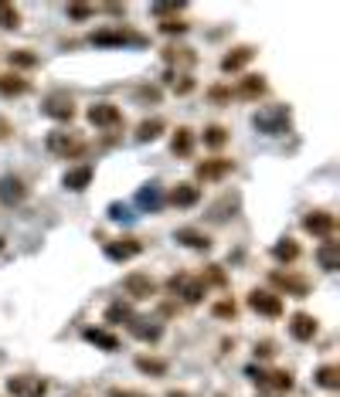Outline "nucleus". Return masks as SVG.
Here are the masks:
<instances>
[{"instance_id":"35","label":"nucleus","mask_w":340,"mask_h":397,"mask_svg":"<svg viewBox=\"0 0 340 397\" xmlns=\"http://www.w3.org/2000/svg\"><path fill=\"white\" fill-rule=\"evenodd\" d=\"M95 14V7H89V4H68V18L75 20H89Z\"/></svg>"},{"instance_id":"20","label":"nucleus","mask_w":340,"mask_h":397,"mask_svg":"<svg viewBox=\"0 0 340 397\" xmlns=\"http://www.w3.org/2000/svg\"><path fill=\"white\" fill-rule=\"evenodd\" d=\"M317 262L323 272H337L340 268V241H323L317 251Z\"/></svg>"},{"instance_id":"4","label":"nucleus","mask_w":340,"mask_h":397,"mask_svg":"<svg viewBox=\"0 0 340 397\" xmlns=\"http://www.w3.org/2000/svg\"><path fill=\"white\" fill-rule=\"evenodd\" d=\"M252 122H255V130L265 132V136H279V132L289 130V113H286L283 106H276V109H262Z\"/></svg>"},{"instance_id":"7","label":"nucleus","mask_w":340,"mask_h":397,"mask_svg":"<svg viewBox=\"0 0 340 397\" xmlns=\"http://www.w3.org/2000/svg\"><path fill=\"white\" fill-rule=\"evenodd\" d=\"M85 115H89V122L99 126V130H116L123 122V113H119V106H113V102H95V106H89Z\"/></svg>"},{"instance_id":"24","label":"nucleus","mask_w":340,"mask_h":397,"mask_svg":"<svg viewBox=\"0 0 340 397\" xmlns=\"http://www.w3.org/2000/svg\"><path fill=\"white\" fill-rule=\"evenodd\" d=\"M262 92H265L262 75H245L242 82H238V89H235V95H242V99H259Z\"/></svg>"},{"instance_id":"44","label":"nucleus","mask_w":340,"mask_h":397,"mask_svg":"<svg viewBox=\"0 0 340 397\" xmlns=\"http://www.w3.org/2000/svg\"><path fill=\"white\" fill-rule=\"evenodd\" d=\"M255 353H259V357H272V353H276V350H272V343H262V346H259V350H255Z\"/></svg>"},{"instance_id":"33","label":"nucleus","mask_w":340,"mask_h":397,"mask_svg":"<svg viewBox=\"0 0 340 397\" xmlns=\"http://www.w3.org/2000/svg\"><path fill=\"white\" fill-rule=\"evenodd\" d=\"M225 143H228L225 126H208V130H205V146H211V150H221Z\"/></svg>"},{"instance_id":"12","label":"nucleus","mask_w":340,"mask_h":397,"mask_svg":"<svg viewBox=\"0 0 340 397\" xmlns=\"http://www.w3.org/2000/svg\"><path fill=\"white\" fill-rule=\"evenodd\" d=\"M143 251V241H136V238H119V241H109L106 245V255L113 258V262H130Z\"/></svg>"},{"instance_id":"42","label":"nucleus","mask_w":340,"mask_h":397,"mask_svg":"<svg viewBox=\"0 0 340 397\" xmlns=\"http://www.w3.org/2000/svg\"><path fill=\"white\" fill-rule=\"evenodd\" d=\"M109 397H150V394H143V391H126V387H113Z\"/></svg>"},{"instance_id":"10","label":"nucleus","mask_w":340,"mask_h":397,"mask_svg":"<svg viewBox=\"0 0 340 397\" xmlns=\"http://www.w3.org/2000/svg\"><path fill=\"white\" fill-rule=\"evenodd\" d=\"M123 289H126V296L133 299H150L153 292H157V282H153L150 275H143V272H133L123 279Z\"/></svg>"},{"instance_id":"46","label":"nucleus","mask_w":340,"mask_h":397,"mask_svg":"<svg viewBox=\"0 0 340 397\" xmlns=\"http://www.w3.org/2000/svg\"><path fill=\"white\" fill-rule=\"evenodd\" d=\"M167 397H188V394H181V391H170V394Z\"/></svg>"},{"instance_id":"6","label":"nucleus","mask_w":340,"mask_h":397,"mask_svg":"<svg viewBox=\"0 0 340 397\" xmlns=\"http://www.w3.org/2000/svg\"><path fill=\"white\" fill-rule=\"evenodd\" d=\"M41 113L48 115V119H58V122H72V115H75V102H72L65 92H51L48 99H44Z\"/></svg>"},{"instance_id":"21","label":"nucleus","mask_w":340,"mask_h":397,"mask_svg":"<svg viewBox=\"0 0 340 397\" xmlns=\"http://www.w3.org/2000/svg\"><path fill=\"white\" fill-rule=\"evenodd\" d=\"M228 170H231V160H221V156L198 163V177H201V180H218V177H225Z\"/></svg>"},{"instance_id":"38","label":"nucleus","mask_w":340,"mask_h":397,"mask_svg":"<svg viewBox=\"0 0 340 397\" xmlns=\"http://www.w3.org/2000/svg\"><path fill=\"white\" fill-rule=\"evenodd\" d=\"M160 31H164V34H184V31H188V24H184V20H164V24H160Z\"/></svg>"},{"instance_id":"32","label":"nucleus","mask_w":340,"mask_h":397,"mask_svg":"<svg viewBox=\"0 0 340 397\" xmlns=\"http://www.w3.org/2000/svg\"><path fill=\"white\" fill-rule=\"evenodd\" d=\"M133 320V305L130 303H113L106 309V322H130Z\"/></svg>"},{"instance_id":"1","label":"nucleus","mask_w":340,"mask_h":397,"mask_svg":"<svg viewBox=\"0 0 340 397\" xmlns=\"http://www.w3.org/2000/svg\"><path fill=\"white\" fill-rule=\"evenodd\" d=\"M89 44H95V48H126V44H147V38L136 34V31H123V27H102V31H92Z\"/></svg>"},{"instance_id":"34","label":"nucleus","mask_w":340,"mask_h":397,"mask_svg":"<svg viewBox=\"0 0 340 397\" xmlns=\"http://www.w3.org/2000/svg\"><path fill=\"white\" fill-rule=\"evenodd\" d=\"M136 204H140V208H160V190L157 187H143L140 190V194H136Z\"/></svg>"},{"instance_id":"30","label":"nucleus","mask_w":340,"mask_h":397,"mask_svg":"<svg viewBox=\"0 0 340 397\" xmlns=\"http://www.w3.org/2000/svg\"><path fill=\"white\" fill-rule=\"evenodd\" d=\"M18 24H20V11L11 0H0V27L11 31V27H18Z\"/></svg>"},{"instance_id":"18","label":"nucleus","mask_w":340,"mask_h":397,"mask_svg":"<svg viewBox=\"0 0 340 397\" xmlns=\"http://www.w3.org/2000/svg\"><path fill=\"white\" fill-rule=\"evenodd\" d=\"M177 241L184 248H190V251H208L211 248V238L205 231H198V227H181L177 231Z\"/></svg>"},{"instance_id":"14","label":"nucleus","mask_w":340,"mask_h":397,"mask_svg":"<svg viewBox=\"0 0 340 397\" xmlns=\"http://www.w3.org/2000/svg\"><path fill=\"white\" fill-rule=\"evenodd\" d=\"M126 326H130L133 336H136V340H143V343H157L160 336H164V326H160V322H153V320H140V316H133Z\"/></svg>"},{"instance_id":"19","label":"nucleus","mask_w":340,"mask_h":397,"mask_svg":"<svg viewBox=\"0 0 340 397\" xmlns=\"http://www.w3.org/2000/svg\"><path fill=\"white\" fill-rule=\"evenodd\" d=\"M61 184H65V187L68 190H85L89 187V184H92V167H89V163H82V167H72V170L65 173V180H61Z\"/></svg>"},{"instance_id":"45","label":"nucleus","mask_w":340,"mask_h":397,"mask_svg":"<svg viewBox=\"0 0 340 397\" xmlns=\"http://www.w3.org/2000/svg\"><path fill=\"white\" fill-rule=\"evenodd\" d=\"M7 136H11V126H7V122L0 119V139H7Z\"/></svg>"},{"instance_id":"9","label":"nucleus","mask_w":340,"mask_h":397,"mask_svg":"<svg viewBox=\"0 0 340 397\" xmlns=\"http://www.w3.org/2000/svg\"><path fill=\"white\" fill-rule=\"evenodd\" d=\"M303 227H306L310 234H320V238L330 241V234H334L337 221H334V214H330V210H310V214L303 218Z\"/></svg>"},{"instance_id":"23","label":"nucleus","mask_w":340,"mask_h":397,"mask_svg":"<svg viewBox=\"0 0 340 397\" xmlns=\"http://www.w3.org/2000/svg\"><path fill=\"white\" fill-rule=\"evenodd\" d=\"M28 92V78L18 75V72H7V75H0V95L4 99H14V95H24Z\"/></svg>"},{"instance_id":"31","label":"nucleus","mask_w":340,"mask_h":397,"mask_svg":"<svg viewBox=\"0 0 340 397\" xmlns=\"http://www.w3.org/2000/svg\"><path fill=\"white\" fill-rule=\"evenodd\" d=\"M272 255H276L279 262H296V258H300V245H296L293 238H283L279 245L272 248Z\"/></svg>"},{"instance_id":"3","label":"nucleus","mask_w":340,"mask_h":397,"mask_svg":"<svg viewBox=\"0 0 340 397\" xmlns=\"http://www.w3.org/2000/svg\"><path fill=\"white\" fill-rule=\"evenodd\" d=\"M48 150L61 156V160H75L85 153V139H78L75 132H48Z\"/></svg>"},{"instance_id":"27","label":"nucleus","mask_w":340,"mask_h":397,"mask_svg":"<svg viewBox=\"0 0 340 397\" xmlns=\"http://www.w3.org/2000/svg\"><path fill=\"white\" fill-rule=\"evenodd\" d=\"M170 150L177 153V156H190V150H194V132H190L188 126H181V130L174 132V143H170Z\"/></svg>"},{"instance_id":"36","label":"nucleus","mask_w":340,"mask_h":397,"mask_svg":"<svg viewBox=\"0 0 340 397\" xmlns=\"http://www.w3.org/2000/svg\"><path fill=\"white\" fill-rule=\"evenodd\" d=\"M11 65H18V68H31V65H35V61H38V58L31 55V51H11Z\"/></svg>"},{"instance_id":"43","label":"nucleus","mask_w":340,"mask_h":397,"mask_svg":"<svg viewBox=\"0 0 340 397\" xmlns=\"http://www.w3.org/2000/svg\"><path fill=\"white\" fill-rule=\"evenodd\" d=\"M140 99H153V102H157V99H160V89H140Z\"/></svg>"},{"instance_id":"5","label":"nucleus","mask_w":340,"mask_h":397,"mask_svg":"<svg viewBox=\"0 0 340 397\" xmlns=\"http://www.w3.org/2000/svg\"><path fill=\"white\" fill-rule=\"evenodd\" d=\"M7 391L14 397H44L48 394V380L35 377V374H18V377L7 380Z\"/></svg>"},{"instance_id":"11","label":"nucleus","mask_w":340,"mask_h":397,"mask_svg":"<svg viewBox=\"0 0 340 397\" xmlns=\"http://www.w3.org/2000/svg\"><path fill=\"white\" fill-rule=\"evenodd\" d=\"M252 374V380L255 384H262V387H269V391H279V394H286V391H293V374L289 370H272V374H255V370H248Z\"/></svg>"},{"instance_id":"25","label":"nucleus","mask_w":340,"mask_h":397,"mask_svg":"<svg viewBox=\"0 0 340 397\" xmlns=\"http://www.w3.org/2000/svg\"><path fill=\"white\" fill-rule=\"evenodd\" d=\"M313 380L320 384L323 391H337V387H340V367H334V363H323L320 370L313 374Z\"/></svg>"},{"instance_id":"16","label":"nucleus","mask_w":340,"mask_h":397,"mask_svg":"<svg viewBox=\"0 0 340 397\" xmlns=\"http://www.w3.org/2000/svg\"><path fill=\"white\" fill-rule=\"evenodd\" d=\"M252 58H255V48H248V44H238V48H231V51L221 58V72H238V68H245Z\"/></svg>"},{"instance_id":"39","label":"nucleus","mask_w":340,"mask_h":397,"mask_svg":"<svg viewBox=\"0 0 340 397\" xmlns=\"http://www.w3.org/2000/svg\"><path fill=\"white\" fill-rule=\"evenodd\" d=\"M167 61H188V65H190V61H194V55H190L188 48H170V51H167Z\"/></svg>"},{"instance_id":"41","label":"nucleus","mask_w":340,"mask_h":397,"mask_svg":"<svg viewBox=\"0 0 340 397\" xmlns=\"http://www.w3.org/2000/svg\"><path fill=\"white\" fill-rule=\"evenodd\" d=\"M170 78H174V75H170ZM190 89H194V82H190L188 75H181V82H174V92H177V95H188Z\"/></svg>"},{"instance_id":"22","label":"nucleus","mask_w":340,"mask_h":397,"mask_svg":"<svg viewBox=\"0 0 340 397\" xmlns=\"http://www.w3.org/2000/svg\"><path fill=\"white\" fill-rule=\"evenodd\" d=\"M272 282L279 285V289H286V292H293L296 299H303L306 296V279H296V275H289V272H272Z\"/></svg>"},{"instance_id":"40","label":"nucleus","mask_w":340,"mask_h":397,"mask_svg":"<svg viewBox=\"0 0 340 397\" xmlns=\"http://www.w3.org/2000/svg\"><path fill=\"white\" fill-rule=\"evenodd\" d=\"M214 316H221V320H231V316H235V303H218L214 305Z\"/></svg>"},{"instance_id":"37","label":"nucleus","mask_w":340,"mask_h":397,"mask_svg":"<svg viewBox=\"0 0 340 397\" xmlns=\"http://www.w3.org/2000/svg\"><path fill=\"white\" fill-rule=\"evenodd\" d=\"M184 4H153V14L157 18H170V14H181Z\"/></svg>"},{"instance_id":"26","label":"nucleus","mask_w":340,"mask_h":397,"mask_svg":"<svg viewBox=\"0 0 340 397\" xmlns=\"http://www.w3.org/2000/svg\"><path fill=\"white\" fill-rule=\"evenodd\" d=\"M85 340L95 343V346H102V350H119V336L116 333H109V329H85Z\"/></svg>"},{"instance_id":"8","label":"nucleus","mask_w":340,"mask_h":397,"mask_svg":"<svg viewBox=\"0 0 340 397\" xmlns=\"http://www.w3.org/2000/svg\"><path fill=\"white\" fill-rule=\"evenodd\" d=\"M248 305L255 313H262V316H283V299L276 292H269V289H252L248 292Z\"/></svg>"},{"instance_id":"2","label":"nucleus","mask_w":340,"mask_h":397,"mask_svg":"<svg viewBox=\"0 0 340 397\" xmlns=\"http://www.w3.org/2000/svg\"><path fill=\"white\" fill-rule=\"evenodd\" d=\"M167 289L174 296H181V303H188V305H198L205 299V292H208L205 279H194V275H174L167 282Z\"/></svg>"},{"instance_id":"17","label":"nucleus","mask_w":340,"mask_h":397,"mask_svg":"<svg viewBox=\"0 0 340 397\" xmlns=\"http://www.w3.org/2000/svg\"><path fill=\"white\" fill-rule=\"evenodd\" d=\"M198 201H201V187H194V184H177L170 190V204L174 208H194Z\"/></svg>"},{"instance_id":"13","label":"nucleus","mask_w":340,"mask_h":397,"mask_svg":"<svg viewBox=\"0 0 340 397\" xmlns=\"http://www.w3.org/2000/svg\"><path fill=\"white\" fill-rule=\"evenodd\" d=\"M24 197H28V184H24L20 177H4V180H0V201H4L7 208L20 204Z\"/></svg>"},{"instance_id":"29","label":"nucleus","mask_w":340,"mask_h":397,"mask_svg":"<svg viewBox=\"0 0 340 397\" xmlns=\"http://www.w3.org/2000/svg\"><path fill=\"white\" fill-rule=\"evenodd\" d=\"M160 132H164V119H157V115H153V119H143V122L136 126V139H140V143H147V139H157Z\"/></svg>"},{"instance_id":"15","label":"nucleus","mask_w":340,"mask_h":397,"mask_svg":"<svg viewBox=\"0 0 340 397\" xmlns=\"http://www.w3.org/2000/svg\"><path fill=\"white\" fill-rule=\"evenodd\" d=\"M317 320L313 316H306V313H296L293 320H289V333H293V340H300V343H310L313 336H317Z\"/></svg>"},{"instance_id":"28","label":"nucleus","mask_w":340,"mask_h":397,"mask_svg":"<svg viewBox=\"0 0 340 397\" xmlns=\"http://www.w3.org/2000/svg\"><path fill=\"white\" fill-rule=\"evenodd\" d=\"M136 370H140V374H150V377H164V374H167V360L136 357Z\"/></svg>"}]
</instances>
